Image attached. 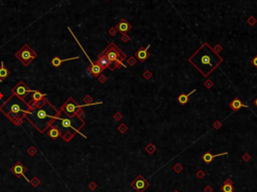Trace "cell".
I'll return each mask as SVG.
<instances>
[{
    "label": "cell",
    "mask_w": 257,
    "mask_h": 192,
    "mask_svg": "<svg viewBox=\"0 0 257 192\" xmlns=\"http://www.w3.org/2000/svg\"><path fill=\"white\" fill-rule=\"evenodd\" d=\"M28 105L31 111L25 116V119L32 124L38 131L45 133L58 117V110L46 101L45 98L36 103L28 102Z\"/></svg>",
    "instance_id": "1"
},
{
    "label": "cell",
    "mask_w": 257,
    "mask_h": 192,
    "mask_svg": "<svg viewBox=\"0 0 257 192\" xmlns=\"http://www.w3.org/2000/svg\"><path fill=\"white\" fill-rule=\"evenodd\" d=\"M191 62L204 77H208L223 62V58L212 49L208 43H204L188 58Z\"/></svg>",
    "instance_id": "2"
},
{
    "label": "cell",
    "mask_w": 257,
    "mask_h": 192,
    "mask_svg": "<svg viewBox=\"0 0 257 192\" xmlns=\"http://www.w3.org/2000/svg\"><path fill=\"white\" fill-rule=\"evenodd\" d=\"M30 111L31 109L27 102L15 95H12L0 107V112L3 113V115L7 117L15 126H20L25 119V116Z\"/></svg>",
    "instance_id": "3"
},
{
    "label": "cell",
    "mask_w": 257,
    "mask_h": 192,
    "mask_svg": "<svg viewBox=\"0 0 257 192\" xmlns=\"http://www.w3.org/2000/svg\"><path fill=\"white\" fill-rule=\"evenodd\" d=\"M53 125L55 127H57L58 130L61 131V133H65L66 131H72L74 133H79L82 135V137L87 138L85 135H83L81 133L79 129L84 127L85 122L81 119L80 116H74L73 118H70L66 115L62 110H58V117L56 118V120L53 121Z\"/></svg>",
    "instance_id": "4"
},
{
    "label": "cell",
    "mask_w": 257,
    "mask_h": 192,
    "mask_svg": "<svg viewBox=\"0 0 257 192\" xmlns=\"http://www.w3.org/2000/svg\"><path fill=\"white\" fill-rule=\"evenodd\" d=\"M103 52L105 53L108 59L110 62L116 64L118 67H125V64H123V60L125 59L127 55L125 53H123L120 50V48L115 44L114 42H111L110 44L103 50Z\"/></svg>",
    "instance_id": "5"
},
{
    "label": "cell",
    "mask_w": 257,
    "mask_h": 192,
    "mask_svg": "<svg viewBox=\"0 0 257 192\" xmlns=\"http://www.w3.org/2000/svg\"><path fill=\"white\" fill-rule=\"evenodd\" d=\"M15 57L23 64L24 67H27L32 60L38 57V53L29 47L28 44H24L20 49L15 53Z\"/></svg>",
    "instance_id": "6"
},
{
    "label": "cell",
    "mask_w": 257,
    "mask_h": 192,
    "mask_svg": "<svg viewBox=\"0 0 257 192\" xmlns=\"http://www.w3.org/2000/svg\"><path fill=\"white\" fill-rule=\"evenodd\" d=\"M84 106H87V105H78L74 99L69 98L68 101L62 106L61 110H62L68 117L73 118V117L76 116V115L78 116V112H79L80 109H82Z\"/></svg>",
    "instance_id": "7"
},
{
    "label": "cell",
    "mask_w": 257,
    "mask_h": 192,
    "mask_svg": "<svg viewBox=\"0 0 257 192\" xmlns=\"http://www.w3.org/2000/svg\"><path fill=\"white\" fill-rule=\"evenodd\" d=\"M33 92H34V90L29 89V87L26 86L23 82H19L18 84L12 89V95H15V96L19 97V98H21L23 100L29 93H33Z\"/></svg>",
    "instance_id": "8"
},
{
    "label": "cell",
    "mask_w": 257,
    "mask_h": 192,
    "mask_svg": "<svg viewBox=\"0 0 257 192\" xmlns=\"http://www.w3.org/2000/svg\"><path fill=\"white\" fill-rule=\"evenodd\" d=\"M96 62L100 65V67H102L103 70H104L105 69H107V67H109V69H111V70H114L115 69H116V67H119L116 64H114V62H110V60L108 59V57H107L106 55H105V53L103 52L100 53L99 55H98V58H97Z\"/></svg>",
    "instance_id": "9"
},
{
    "label": "cell",
    "mask_w": 257,
    "mask_h": 192,
    "mask_svg": "<svg viewBox=\"0 0 257 192\" xmlns=\"http://www.w3.org/2000/svg\"><path fill=\"white\" fill-rule=\"evenodd\" d=\"M132 188L135 189L136 192H143L149 186V183L145 180L142 175H138L133 181L131 182Z\"/></svg>",
    "instance_id": "10"
},
{
    "label": "cell",
    "mask_w": 257,
    "mask_h": 192,
    "mask_svg": "<svg viewBox=\"0 0 257 192\" xmlns=\"http://www.w3.org/2000/svg\"><path fill=\"white\" fill-rule=\"evenodd\" d=\"M11 171H12V173L15 175L16 177H18V178L19 177H24V179H25L26 181L30 182V180H29L27 177L24 175V172L26 171V169H25V167L20 163V162H17V163L11 168Z\"/></svg>",
    "instance_id": "11"
},
{
    "label": "cell",
    "mask_w": 257,
    "mask_h": 192,
    "mask_svg": "<svg viewBox=\"0 0 257 192\" xmlns=\"http://www.w3.org/2000/svg\"><path fill=\"white\" fill-rule=\"evenodd\" d=\"M102 72H103V69L97 64L96 62H91V65H90L89 69H88V75H90V76H92L94 77H99Z\"/></svg>",
    "instance_id": "12"
},
{
    "label": "cell",
    "mask_w": 257,
    "mask_h": 192,
    "mask_svg": "<svg viewBox=\"0 0 257 192\" xmlns=\"http://www.w3.org/2000/svg\"><path fill=\"white\" fill-rule=\"evenodd\" d=\"M116 28H117V30L120 31L121 33L126 34V33L132 28V25L128 22V21H126L125 19H121V20L119 21V23L117 24Z\"/></svg>",
    "instance_id": "13"
},
{
    "label": "cell",
    "mask_w": 257,
    "mask_h": 192,
    "mask_svg": "<svg viewBox=\"0 0 257 192\" xmlns=\"http://www.w3.org/2000/svg\"><path fill=\"white\" fill-rule=\"evenodd\" d=\"M228 154H229V152H224V153H219V154L213 155L211 152H206L205 154L202 156V159L206 164H210L213 161L214 158L219 157V156H223V155H228Z\"/></svg>",
    "instance_id": "14"
},
{
    "label": "cell",
    "mask_w": 257,
    "mask_h": 192,
    "mask_svg": "<svg viewBox=\"0 0 257 192\" xmlns=\"http://www.w3.org/2000/svg\"><path fill=\"white\" fill-rule=\"evenodd\" d=\"M229 107H230V109H231L232 111L236 112V111H239L240 109L243 108V107H246V108H247V105H245L244 103H242V102L240 101L238 98H235V99L232 100L231 102H230Z\"/></svg>",
    "instance_id": "15"
},
{
    "label": "cell",
    "mask_w": 257,
    "mask_h": 192,
    "mask_svg": "<svg viewBox=\"0 0 257 192\" xmlns=\"http://www.w3.org/2000/svg\"><path fill=\"white\" fill-rule=\"evenodd\" d=\"M48 137H51L53 140H57L58 137L62 136V133H61V131L58 130L57 127L51 125V127H48Z\"/></svg>",
    "instance_id": "16"
},
{
    "label": "cell",
    "mask_w": 257,
    "mask_h": 192,
    "mask_svg": "<svg viewBox=\"0 0 257 192\" xmlns=\"http://www.w3.org/2000/svg\"><path fill=\"white\" fill-rule=\"evenodd\" d=\"M73 59H79V57H70V58H60L58 57H56L51 60V64H53V67H58L64 62H68V60H73Z\"/></svg>",
    "instance_id": "17"
},
{
    "label": "cell",
    "mask_w": 257,
    "mask_h": 192,
    "mask_svg": "<svg viewBox=\"0 0 257 192\" xmlns=\"http://www.w3.org/2000/svg\"><path fill=\"white\" fill-rule=\"evenodd\" d=\"M149 47H150V44L147 45V47L144 48V49H139L138 52H136L135 53V57L138 58L140 62H144V60L146 59V58L148 57V53H147V50L149 49Z\"/></svg>",
    "instance_id": "18"
},
{
    "label": "cell",
    "mask_w": 257,
    "mask_h": 192,
    "mask_svg": "<svg viewBox=\"0 0 257 192\" xmlns=\"http://www.w3.org/2000/svg\"><path fill=\"white\" fill-rule=\"evenodd\" d=\"M221 190L223 192H234V186H233V183L230 179H227L225 180L224 184L223 186L221 187Z\"/></svg>",
    "instance_id": "19"
},
{
    "label": "cell",
    "mask_w": 257,
    "mask_h": 192,
    "mask_svg": "<svg viewBox=\"0 0 257 192\" xmlns=\"http://www.w3.org/2000/svg\"><path fill=\"white\" fill-rule=\"evenodd\" d=\"M9 75H10V72L4 67V62H1V64H0V82H3V80H5Z\"/></svg>",
    "instance_id": "20"
},
{
    "label": "cell",
    "mask_w": 257,
    "mask_h": 192,
    "mask_svg": "<svg viewBox=\"0 0 257 192\" xmlns=\"http://www.w3.org/2000/svg\"><path fill=\"white\" fill-rule=\"evenodd\" d=\"M46 97L45 94L40 93V91H34L32 93V96H31V101L32 103H36V102H40L41 100H43Z\"/></svg>",
    "instance_id": "21"
},
{
    "label": "cell",
    "mask_w": 257,
    "mask_h": 192,
    "mask_svg": "<svg viewBox=\"0 0 257 192\" xmlns=\"http://www.w3.org/2000/svg\"><path fill=\"white\" fill-rule=\"evenodd\" d=\"M195 92H196V89L193 90L192 92H190L188 94H186V95L185 94H182V95H180V96H178V103H180V105H186V104L188 103V97H190L193 93H195Z\"/></svg>",
    "instance_id": "22"
},
{
    "label": "cell",
    "mask_w": 257,
    "mask_h": 192,
    "mask_svg": "<svg viewBox=\"0 0 257 192\" xmlns=\"http://www.w3.org/2000/svg\"><path fill=\"white\" fill-rule=\"evenodd\" d=\"M74 135H75V133L72 132V131H66L65 133H63L61 137H62L63 139L66 141V142H69V141H71V140L73 139Z\"/></svg>",
    "instance_id": "23"
},
{
    "label": "cell",
    "mask_w": 257,
    "mask_h": 192,
    "mask_svg": "<svg viewBox=\"0 0 257 192\" xmlns=\"http://www.w3.org/2000/svg\"><path fill=\"white\" fill-rule=\"evenodd\" d=\"M145 150L147 151L148 154H152V153L154 152V150H155V147H154L152 144H148L147 147L145 148Z\"/></svg>",
    "instance_id": "24"
},
{
    "label": "cell",
    "mask_w": 257,
    "mask_h": 192,
    "mask_svg": "<svg viewBox=\"0 0 257 192\" xmlns=\"http://www.w3.org/2000/svg\"><path fill=\"white\" fill-rule=\"evenodd\" d=\"M27 152H28V154L30 155V156H33V155L36 153V148L35 147H30L27 150Z\"/></svg>",
    "instance_id": "25"
},
{
    "label": "cell",
    "mask_w": 257,
    "mask_h": 192,
    "mask_svg": "<svg viewBox=\"0 0 257 192\" xmlns=\"http://www.w3.org/2000/svg\"><path fill=\"white\" fill-rule=\"evenodd\" d=\"M30 183L32 184V185H33L34 187H36V186L38 185V184H40V180H38V178H36V177H35V178H33L32 180L30 181Z\"/></svg>",
    "instance_id": "26"
},
{
    "label": "cell",
    "mask_w": 257,
    "mask_h": 192,
    "mask_svg": "<svg viewBox=\"0 0 257 192\" xmlns=\"http://www.w3.org/2000/svg\"><path fill=\"white\" fill-rule=\"evenodd\" d=\"M251 64L254 65V67H257V55L256 57H254L253 58H252V60H251Z\"/></svg>",
    "instance_id": "27"
},
{
    "label": "cell",
    "mask_w": 257,
    "mask_h": 192,
    "mask_svg": "<svg viewBox=\"0 0 257 192\" xmlns=\"http://www.w3.org/2000/svg\"><path fill=\"white\" fill-rule=\"evenodd\" d=\"M173 169H175V172H178H178H180V170H182L183 168H182V167H180V164H177V165H175V168H173Z\"/></svg>",
    "instance_id": "28"
},
{
    "label": "cell",
    "mask_w": 257,
    "mask_h": 192,
    "mask_svg": "<svg viewBox=\"0 0 257 192\" xmlns=\"http://www.w3.org/2000/svg\"><path fill=\"white\" fill-rule=\"evenodd\" d=\"M99 81H100V82H105V81H106V77H105L104 76H101L99 77Z\"/></svg>",
    "instance_id": "29"
},
{
    "label": "cell",
    "mask_w": 257,
    "mask_h": 192,
    "mask_svg": "<svg viewBox=\"0 0 257 192\" xmlns=\"http://www.w3.org/2000/svg\"><path fill=\"white\" fill-rule=\"evenodd\" d=\"M135 62H136V60L134 59V58H130V59H129V64H130L131 65L135 64Z\"/></svg>",
    "instance_id": "30"
},
{
    "label": "cell",
    "mask_w": 257,
    "mask_h": 192,
    "mask_svg": "<svg viewBox=\"0 0 257 192\" xmlns=\"http://www.w3.org/2000/svg\"><path fill=\"white\" fill-rule=\"evenodd\" d=\"M128 39H129V38L127 37V36H123V37H122V40L125 41V42H127V41H128Z\"/></svg>",
    "instance_id": "31"
},
{
    "label": "cell",
    "mask_w": 257,
    "mask_h": 192,
    "mask_svg": "<svg viewBox=\"0 0 257 192\" xmlns=\"http://www.w3.org/2000/svg\"><path fill=\"white\" fill-rule=\"evenodd\" d=\"M212 189L210 188V187H208V188H205V192H211Z\"/></svg>",
    "instance_id": "32"
},
{
    "label": "cell",
    "mask_w": 257,
    "mask_h": 192,
    "mask_svg": "<svg viewBox=\"0 0 257 192\" xmlns=\"http://www.w3.org/2000/svg\"><path fill=\"white\" fill-rule=\"evenodd\" d=\"M243 159H244V160H248V159H249V156H248V155H244V156H243Z\"/></svg>",
    "instance_id": "33"
},
{
    "label": "cell",
    "mask_w": 257,
    "mask_h": 192,
    "mask_svg": "<svg viewBox=\"0 0 257 192\" xmlns=\"http://www.w3.org/2000/svg\"><path fill=\"white\" fill-rule=\"evenodd\" d=\"M90 185H91L90 187H91V188H93V189H94L95 187H96V186H95V183H91V184H90Z\"/></svg>",
    "instance_id": "34"
},
{
    "label": "cell",
    "mask_w": 257,
    "mask_h": 192,
    "mask_svg": "<svg viewBox=\"0 0 257 192\" xmlns=\"http://www.w3.org/2000/svg\"><path fill=\"white\" fill-rule=\"evenodd\" d=\"M254 105H255L256 107H257V98L254 100Z\"/></svg>",
    "instance_id": "35"
},
{
    "label": "cell",
    "mask_w": 257,
    "mask_h": 192,
    "mask_svg": "<svg viewBox=\"0 0 257 192\" xmlns=\"http://www.w3.org/2000/svg\"><path fill=\"white\" fill-rule=\"evenodd\" d=\"M2 97H3V94L0 93V99H2Z\"/></svg>",
    "instance_id": "36"
},
{
    "label": "cell",
    "mask_w": 257,
    "mask_h": 192,
    "mask_svg": "<svg viewBox=\"0 0 257 192\" xmlns=\"http://www.w3.org/2000/svg\"><path fill=\"white\" fill-rule=\"evenodd\" d=\"M175 192H178V191H175Z\"/></svg>",
    "instance_id": "37"
},
{
    "label": "cell",
    "mask_w": 257,
    "mask_h": 192,
    "mask_svg": "<svg viewBox=\"0 0 257 192\" xmlns=\"http://www.w3.org/2000/svg\"><path fill=\"white\" fill-rule=\"evenodd\" d=\"M108 1H109V0H108Z\"/></svg>",
    "instance_id": "38"
}]
</instances>
